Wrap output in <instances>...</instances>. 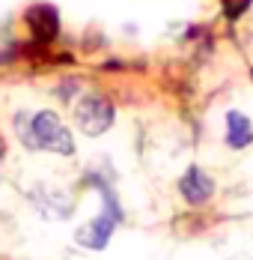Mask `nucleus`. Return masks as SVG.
Wrapping results in <instances>:
<instances>
[{
	"label": "nucleus",
	"instance_id": "nucleus-1",
	"mask_svg": "<svg viewBox=\"0 0 253 260\" xmlns=\"http://www.w3.org/2000/svg\"><path fill=\"white\" fill-rule=\"evenodd\" d=\"M30 135H33V150H48L57 156H72L75 153V138L63 126L57 111H33L30 114Z\"/></svg>",
	"mask_w": 253,
	"mask_h": 260
},
{
	"label": "nucleus",
	"instance_id": "nucleus-2",
	"mask_svg": "<svg viewBox=\"0 0 253 260\" xmlns=\"http://www.w3.org/2000/svg\"><path fill=\"white\" fill-rule=\"evenodd\" d=\"M113 105L107 96H101V93H87V96H80L75 105V123L77 129L83 132V135H90V138H99L104 132L113 126Z\"/></svg>",
	"mask_w": 253,
	"mask_h": 260
},
{
	"label": "nucleus",
	"instance_id": "nucleus-3",
	"mask_svg": "<svg viewBox=\"0 0 253 260\" xmlns=\"http://www.w3.org/2000/svg\"><path fill=\"white\" fill-rule=\"evenodd\" d=\"M24 24L30 27V36L36 45H48L60 33V12L51 3H33L24 12Z\"/></svg>",
	"mask_w": 253,
	"mask_h": 260
},
{
	"label": "nucleus",
	"instance_id": "nucleus-4",
	"mask_svg": "<svg viewBox=\"0 0 253 260\" xmlns=\"http://www.w3.org/2000/svg\"><path fill=\"white\" fill-rule=\"evenodd\" d=\"M116 224H119V218H113L110 212L101 209L96 218H90L87 224H80V228L75 231V242L80 245V248H87V251H101V248L110 242Z\"/></svg>",
	"mask_w": 253,
	"mask_h": 260
},
{
	"label": "nucleus",
	"instance_id": "nucleus-5",
	"mask_svg": "<svg viewBox=\"0 0 253 260\" xmlns=\"http://www.w3.org/2000/svg\"><path fill=\"white\" fill-rule=\"evenodd\" d=\"M215 180L202 171L200 165H191L185 174H182V180H179V194L185 198V204L188 207H205L212 198H215Z\"/></svg>",
	"mask_w": 253,
	"mask_h": 260
},
{
	"label": "nucleus",
	"instance_id": "nucleus-6",
	"mask_svg": "<svg viewBox=\"0 0 253 260\" xmlns=\"http://www.w3.org/2000/svg\"><path fill=\"white\" fill-rule=\"evenodd\" d=\"M30 201L33 207L39 209L45 218H69L75 209H72V201L63 188H54V185H39L30 191Z\"/></svg>",
	"mask_w": 253,
	"mask_h": 260
},
{
	"label": "nucleus",
	"instance_id": "nucleus-7",
	"mask_svg": "<svg viewBox=\"0 0 253 260\" xmlns=\"http://www.w3.org/2000/svg\"><path fill=\"white\" fill-rule=\"evenodd\" d=\"M224 141H227V147L232 150H244V147H250L253 144V123L250 117L244 114V111H227V117H224Z\"/></svg>",
	"mask_w": 253,
	"mask_h": 260
},
{
	"label": "nucleus",
	"instance_id": "nucleus-8",
	"mask_svg": "<svg viewBox=\"0 0 253 260\" xmlns=\"http://www.w3.org/2000/svg\"><path fill=\"white\" fill-rule=\"evenodd\" d=\"M253 0H221V6H224V15H227L229 21H235V18H241L247 9H250Z\"/></svg>",
	"mask_w": 253,
	"mask_h": 260
},
{
	"label": "nucleus",
	"instance_id": "nucleus-9",
	"mask_svg": "<svg viewBox=\"0 0 253 260\" xmlns=\"http://www.w3.org/2000/svg\"><path fill=\"white\" fill-rule=\"evenodd\" d=\"M75 93H77V81H66V84L57 90V96H60V99H72Z\"/></svg>",
	"mask_w": 253,
	"mask_h": 260
},
{
	"label": "nucleus",
	"instance_id": "nucleus-10",
	"mask_svg": "<svg viewBox=\"0 0 253 260\" xmlns=\"http://www.w3.org/2000/svg\"><path fill=\"white\" fill-rule=\"evenodd\" d=\"M6 156V141H3V135H0V158Z\"/></svg>",
	"mask_w": 253,
	"mask_h": 260
},
{
	"label": "nucleus",
	"instance_id": "nucleus-11",
	"mask_svg": "<svg viewBox=\"0 0 253 260\" xmlns=\"http://www.w3.org/2000/svg\"><path fill=\"white\" fill-rule=\"evenodd\" d=\"M229 260H253L250 254H235V257H229Z\"/></svg>",
	"mask_w": 253,
	"mask_h": 260
}]
</instances>
